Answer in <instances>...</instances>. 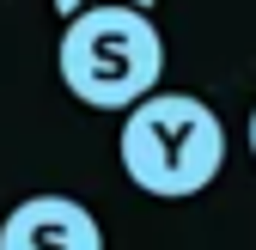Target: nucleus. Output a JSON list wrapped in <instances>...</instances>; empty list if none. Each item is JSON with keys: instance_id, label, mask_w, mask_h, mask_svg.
Instances as JSON below:
<instances>
[{"instance_id": "obj_1", "label": "nucleus", "mask_w": 256, "mask_h": 250, "mask_svg": "<svg viewBox=\"0 0 256 250\" xmlns=\"http://www.w3.org/2000/svg\"><path fill=\"white\" fill-rule=\"evenodd\" d=\"M116 159L140 196L152 202H189L226 165V128H220L214 104L196 92H146L122 110Z\"/></svg>"}, {"instance_id": "obj_2", "label": "nucleus", "mask_w": 256, "mask_h": 250, "mask_svg": "<svg viewBox=\"0 0 256 250\" xmlns=\"http://www.w3.org/2000/svg\"><path fill=\"white\" fill-rule=\"evenodd\" d=\"M55 68L86 110H128L165 74V37L146 6H86L61 18Z\"/></svg>"}, {"instance_id": "obj_3", "label": "nucleus", "mask_w": 256, "mask_h": 250, "mask_svg": "<svg viewBox=\"0 0 256 250\" xmlns=\"http://www.w3.org/2000/svg\"><path fill=\"white\" fill-rule=\"evenodd\" d=\"M0 250H104V226L74 196H24L0 220Z\"/></svg>"}, {"instance_id": "obj_4", "label": "nucleus", "mask_w": 256, "mask_h": 250, "mask_svg": "<svg viewBox=\"0 0 256 250\" xmlns=\"http://www.w3.org/2000/svg\"><path fill=\"white\" fill-rule=\"evenodd\" d=\"M86 6H158V0H55L61 18H74V12H86Z\"/></svg>"}, {"instance_id": "obj_5", "label": "nucleus", "mask_w": 256, "mask_h": 250, "mask_svg": "<svg viewBox=\"0 0 256 250\" xmlns=\"http://www.w3.org/2000/svg\"><path fill=\"white\" fill-rule=\"evenodd\" d=\"M250 159H256V110H250Z\"/></svg>"}]
</instances>
